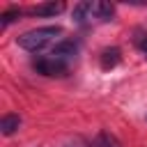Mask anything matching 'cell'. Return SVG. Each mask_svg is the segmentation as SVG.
Instances as JSON below:
<instances>
[{
    "label": "cell",
    "mask_w": 147,
    "mask_h": 147,
    "mask_svg": "<svg viewBox=\"0 0 147 147\" xmlns=\"http://www.w3.org/2000/svg\"><path fill=\"white\" fill-rule=\"evenodd\" d=\"M60 34H62V28H60V25H44V28H34V30H28V32L18 34V37H16V44H18L23 51L39 53V51H44L48 44H53Z\"/></svg>",
    "instance_id": "6da1fadb"
},
{
    "label": "cell",
    "mask_w": 147,
    "mask_h": 147,
    "mask_svg": "<svg viewBox=\"0 0 147 147\" xmlns=\"http://www.w3.org/2000/svg\"><path fill=\"white\" fill-rule=\"evenodd\" d=\"M32 67H34L37 74H41V76H64V71H67V62H60V60L53 57V55H41V57H37V60L32 62Z\"/></svg>",
    "instance_id": "7a4b0ae2"
},
{
    "label": "cell",
    "mask_w": 147,
    "mask_h": 147,
    "mask_svg": "<svg viewBox=\"0 0 147 147\" xmlns=\"http://www.w3.org/2000/svg\"><path fill=\"white\" fill-rule=\"evenodd\" d=\"M78 53V44L74 41V39H62L60 44H55V48H53V57H57L60 62H69L74 55Z\"/></svg>",
    "instance_id": "3957f363"
},
{
    "label": "cell",
    "mask_w": 147,
    "mask_h": 147,
    "mask_svg": "<svg viewBox=\"0 0 147 147\" xmlns=\"http://www.w3.org/2000/svg\"><path fill=\"white\" fill-rule=\"evenodd\" d=\"M62 9H64V2L48 0V2H41V5L30 7V9H28V14H30V16H57Z\"/></svg>",
    "instance_id": "277c9868"
},
{
    "label": "cell",
    "mask_w": 147,
    "mask_h": 147,
    "mask_svg": "<svg viewBox=\"0 0 147 147\" xmlns=\"http://www.w3.org/2000/svg\"><path fill=\"white\" fill-rule=\"evenodd\" d=\"M18 126H21V117L14 115V113H7V115L0 119V131H2V136H11V133H16Z\"/></svg>",
    "instance_id": "5b68a950"
},
{
    "label": "cell",
    "mask_w": 147,
    "mask_h": 147,
    "mask_svg": "<svg viewBox=\"0 0 147 147\" xmlns=\"http://www.w3.org/2000/svg\"><path fill=\"white\" fill-rule=\"evenodd\" d=\"M92 14H94V2H78V5L74 7V18H76V23H85L87 18H92Z\"/></svg>",
    "instance_id": "8992f818"
},
{
    "label": "cell",
    "mask_w": 147,
    "mask_h": 147,
    "mask_svg": "<svg viewBox=\"0 0 147 147\" xmlns=\"http://www.w3.org/2000/svg\"><path fill=\"white\" fill-rule=\"evenodd\" d=\"M94 16L99 21H113L115 16V7L110 2H94Z\"/></svg>",
    "instance_id": "52a82bcc"
},
{
    "label": "cell",
    "mask_w": 147,
    "mask_h": 147,
    "mask_svg": "<svg viewBox=\"0 0 147 147\" xmlns=\"http://www.w3.org/2000/svg\"><path fill=\"white\" fill-rule=\"evenodd\" d=\"M92 147H122V145H119V140H117L113 133H106V131H101V133L94 138Z\"/></svg>",
    "instance_id": "ba28073f"
},
{
    "label": "cell",
    "mask_w": 147,
    "mask_h": 147,
    "mask_svg": "<svg viewBox=\"0 0 147 147\" xmlns=\"http://www.w3.org/2000/svg\"><path fill=\"white\" fill-rule=\"evenodd\" d=\"M119 62V48H106L101 53V67H115Z\"/></svg>",
    "instance_id": "9c48e42d"
},
{
    "label": "cell",
    "mask_w": 147,
    "mask_h": 147,
    "mask_svg": "<svg viewBox=\"0 0 147 147\" xmlns=\"http://www.w3.org/2000/svg\"><path fill=\"white\" fill-rule=\"evenodd\" d=\"M18 16H21V9H7L5 14H2V28H7L9 23H14V21H18Z\"/></svg>",
    "instance_id": "30bf717a"
},
{
    "label": "cell",
    "mask_w": 147,
    "mask_h": 147,
    "mask_svg": "<svg viewBox=\"0 0 147 147\" xmlns=\"http://www.w3.org/2000/svg\"><path fill=\"white\" fill-rule=\"evenodd\" d=\"M136 44H138V48H140V51L147 55V34H140V37L136 39Z\"/></svg>",
    "instance_id": "8fae6325"
}]
</instances>
